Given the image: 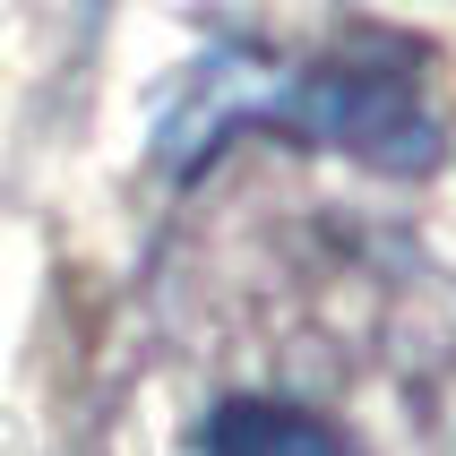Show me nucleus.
<instances>
[{
    "label": "nucleus",
    "mask_w": 456,
    "mask_h": 456,
    "mask_svg": "<svg viewBox=\"0 0 456 456\" xmlns=\"http://www.w3.org/2000/svg\"><path fill=\"white\" fill-rule=\"evenodd\" d=\"M232 129L319 138V147L396 164V173H422L439 155V121L422 112V86H405L379 52H345L319 69H284L267 52H207L190 77H173V95L155 112V164L199 173Z\"/></svg>",
    "instance_id": "nucleus-1"
},
{
    "label": "nucleus",
    "mask_w": 456,
    "mask_h": 456,
    "mask_svg": "<svg viewBox=\"0 0 456 456\" xmlns=\"http://www.w3.org/2000/svg\"><path fill=\"white\" fill-rule=\"evenodd\" d=\"M190 456H362L354 439L336 431L328 413L284 405V396H232L199 422Z\"/></svg>",
    "instance_id": "nucleus-2"
}]
</instances>
